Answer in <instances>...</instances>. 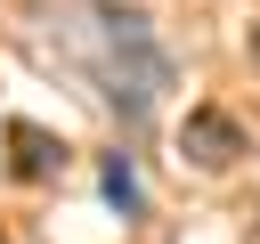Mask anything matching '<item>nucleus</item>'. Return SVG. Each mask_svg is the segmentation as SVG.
Returning <instances> with one entry per match:
<instances>
[{
	"label": "nucleus",
	"instance_id": "f257e3e1",
	"mask_svg": "<svg viewBox=\"0 0 260 244\" xmlns=\"http://www.w3.org/2000/svg\"><path fill=\"white\" fill-rule=\"evenodd\" d=\"M41 41H49V57H65L98 89V106L122 130H146L162 114L171 81H179L171 49L154 41V24L130 16V8H114V0H57V8H41Z\"/></svg>",
	"mask_w": 260,
	"mask_h": 244
},
{
	"label": "nucleus",
	"instance_id": "f03ea898",
	"mask_svg": "<svg viewBox=\"0 0 260 244\" xmlns=\"http://www.w3.org/2000/svg\"><path fill=\"white\" fill-rule=\"evenodd\" d=\"M179 146H187V163H195V171H228V163L244 155V138H236V122H228V114H187V138H179Z\"/></svg>",
	"mask_w": 260,
	"mask_h": 244
},
{
	"label": "nucleus",
	"instance_id": "7ed1b4c3",
	"mask_svg": "<svg viewBox=\"0 0 260 244\" xmlns=\"http://www.w3.org/2000/svg\"><path fill=\"white\" fill-rule=\"evenodd\" d=\"M106 203H114V211H138V171H130L122 155L106 163Z\"/></svg>",
	"mask_w": 260,
	"mask_h": 244
},
{
	"label": "nucleus",
	"instance_id": "20e7f679",
	"mask_svg": "<svg viewBox=\"0 0 260 244\" xmlns=\"http://www.w3.org/2000/svg\"><path fill=\"white\" fill-rule=\"evenodd\" d=\"M252 65H260V33H252Z\"/></svg>",
	"mask_w": 260,
	"mask_h": 244
}]
</instances>
